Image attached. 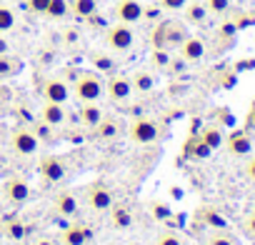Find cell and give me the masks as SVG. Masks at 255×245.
Returning a JSON list of instances; mask_svg holds the SVG:
<instances>
[{
  "label": "cell",
  "instance_id": "cell-1",
  "mask_svg": "<svg viewBox=\"0 0 255 245\" xmlns=\"http://www.w3.org/2000/svg\"><path fill=\"white\" fill-rule=\"evenodd\" d=\"M70 95H75L78 103H98L105 95V78L98 70H78Z\"/></svg>",
  "mask_w": 255,
  "mask_h": 245
},
{
  "label": "cell",
  "instance_id": "cell-2",
  "mask_svg": "<svg viewBox=\"0 0 255 245\" xmlns=\"http://www.w3.org/2000/svg\"><path fill=\"white\" fill-rule=\"evenodd\" d=\"M128 138H130L135 145H150L160 138V128L158 122L148 115H135L128 125Z\"/></svg>",
  "mask_w": 255,
  "mask_h": 245
},
{
  "label": "cell",
  "instance_id": "cell-3",
  "mask_svg": "<svg viewBox=\"0 0 255 245\" xmlns=\"http://www.w3.org/2000/svg\"><path fill=\"white\" fill-rule=\"evenodd\" d=\"M105 95L113 105H128L133 100L135 90L130 83V75H123V73H110L105 80Z\"/></svg>",
  "mask_w": 255,
  "mask_h": 245
},
{
  "label": "cell",
  "instance_id": "cell-4",
  "mask_svg": "<svg viewBox=\"0 0 255 245\" xmlns=\"http://www.w3.org/2000/svg\"><path fill=\"white\" fill-rule=\"evenodd\" d=\"M105 45L113 53H128L135 45V30L133 25H125V23H113L105 28Z\"/></svg>",
  "mask_w": 255,
  "mask_h": 245
},
{
  "label": "cell",
  "instance_id": "cell-5",
  "mask_svg": "<svg viewBox=\"0 0 255 245\" xmlns=\"http://www.w3.org/2000/svg\"><path fill=\"white\" fill-rule=\"evenodd\" d=\"M38 148H40V143L30 125H18L10 130V150L18 158H33L38 153Z\"/></svg>",
  "mask_w": 255,
  "mask_h": 245
},
{
  "label": "cell",
  "instance_id": "cell-6",
  "mask_svg": "<svg viewBox=\"0 0 255 245\" xmlns=\"http://www.w3.org/2000/svg\"><path fill=\"white\" fill-rule=\"evenodd\" d=\"M80 198H83V203H85L93 213H105V210H110V205L115 203V195H113V190H110L105 183H90V185H85Z\"/></svg>",
  "mask_w": 255,
  "mask_h": 245
},
{
  "label": "cell",
  "instance_id": "cell-7",
  "mask_svg": "<svg viewBox=\"0 0 255 245\" xmlns=\"http://www.w3.org/2000/svg\"><path fill=\"white\" fill-rule=\"evenodd\" d=\"M188 38L185 28L175 20H168V23H160L153 33V48H165V50H173L178 48L183 40Z\"/></svg>",
  "mask_w": 255,
  "mask_h": 245
},
{
  "label": "cell",
  "instance_id": "cell-8",
  "mask_svg": "<svg viewBox=\"0 0 255 245\" xmlns=\"http://www.w3.org/2000/svg\"><path fill=\"white\" fill-rule=\"evenodd\" d=\"M113 13H115V23H125V25L143 23V3L140 0H118Z\"/></svg>",
  "mask_w": 255,
  "mask_h": 245
},
{
  "label": "cell",
  "instance_id": "cell-9",
  "mask_svg": "<svg viewBox=\"0 0 255 245\" xmlns=\"http://www.w3.org/2000/svg\"><path fill=\"white\" fill-rule=\"evenodd\" d=\"M3 198L10 203V205H25L30 198H33V190H30V185L23 180V178H10V180H5L3 183Z\"/></svg>",
  "mask_w": 255,
  "mask_h": 245
},
{
  "label": "cell",
  "instance_id": "cell-10",
  "mask_svg": "<svg viewBox=\"0 0 255 245\" xmlns=\"http://www.w3.org/2000/svg\"><path fill=\"white\" fill-rule=\"evenodd\" d=\"M40 95L45 103H60L65 105L70 100V85L63 80V78H48L40 88Z\"/></svg>",
  "mask_w": 255,
  "mask_h": 245
},
{
  "label": "cell",
  "instance_id": "cell-11",
  "mask_svg": "<svg viewBox=\"0 0 255 245\" xmlns=\"http://www.w3.org/2000/svg\"><path fill=\"white\" fill-rule=\"evenodd\" d=\"M38 168H40V175H43L45 183H60V180H65V175H68L65 160L58 158V155H43Z\"/></svg>",
  "mask_w": 255,
  "mask_h": 245
},
{
  "label": "cell",
  "instance_id": "cell-12",
  "mask_svg": "<svg viewBox=\"0 0 255 245\" xmlns=\"http://www.w3.org/2000/svg\"><path fill=\"white\" fill-rule=\"evenodd\" d=\"M78 208H80V203H78V195L73 190H58L53 195V210L60 218H75Z\"/></svg>",
  "mask_w": 255,
  "mask_h": 245
},
{
  "label": "cell",
  "instance_id": "cell-13",
  "mask_svg": "<svg viewBox=\"0 0 255 245\" xmlns=\"http://www.w3.org/2000/svg\"><path fill=\"white\" fill-rule=\"evenodd\" d=\"M178 53H180V58H183L185 63H200V60L205 58V43H203V38H198V35H188V38L178 45Z\"/></svg>",
  "mask_w": 255,
  "mask_h": 245
},
{
  "label": "cell",
  "instance_id": "cell-14",
  "mask_svg": "<svg viewBox=\"0 0 255 245\" xmlns=\"http://www.w3.org/2000/svg\"><path fill=\"white\" fill-rule=\"evenodd\" d=\"M120 133H123V125L115 118H108V115H103V120L93 128V138L98 143H113V140H118Z\"/></svg>",
  "mask_w": 255,
  "mask_h": 245
},
{
  "label": "cell",
  "instance_id": "cell-15",
  "mask_svg": "<svg viewBox=\"0 0 255 245\" xmlns=\"http://www.w3.org/2000/svg\"><path fill=\"white\" fill-rule=\"evenodd\" d=\"M225 145H228V153L235 155V158H248V155L253 153V140H250V135H248L245 130L230 133L228 140H225Z\"/></svg>",
  "mask_w": 255,
  "mask_h": 245
},
{
  "label": "cell",
  "instance_id": "cell-16",
  "mask_svg": "<svg viewBox=\"0 0 255 245\" xmlns=\"http://www.w3.org/2000/svg\"><path fill=\"white\" fill-rule=\"evenodd\" d=\"M30 128H33V133H35V138H38L40 145H55V143H60V128L50 125V122L35 118L30 122Z\"/></svg>",
  "mask_w": 255,
  "mask_h": 245
},
{
  "label": "cell",
  "instance_id": "cell-17",
  "mask_svg": "<svg viewBox=\"0 0 255 245\" xmlns=\"http://www.w3.org/2000/svg\"><path fill=\"white\" fill-rule=\"evenodd\" d=\"M40 120L50 122V125H55V128H63L70 118H68L65 105H60V103H43V108H40Z\"/></svg>",
  "mask_w": 255,
  "mask_h": 245
},
{
  "label": "cell",
  "instance_id": "cell-18",
  "mask_svg": "<svg viewBox=\"0 0 255 245\" xmlns=\"http://www.w3.org/2000/svg\"><path fill=\"white\" fill-rule=\"evenodd\" d=\"M130 83H133V90L138 95H148L155 90V70L150 68H138L133 75H130Z\"/></svg>",
  "mask_w": 255,
  "mask_h": 245
},
{
  "label": "cell",
  "instance_id": "cell-19",
  "mask_svg": "<svg viewBox=\"0 0 255 245\" xmlns=\"http://www.w3.org/2000/svg\"><path fill=\"white\" fill-rule=\"evenodd\" d=\"M60 243L63 245H90L93 243V233L83 225H68L60 233Z\"/></svg>",
  "mask_w": 255,
  "mask_h": 245
},
{
  "label": "cell",
  "instance_id": "cell-20",
  "mask_svg": "<svg viewBox=\"0 0 255 245\" xmlns=\"http://www.w3.org/2000/svg\"><path fill=\"white\" fill-rule=\"evenodd\" d=\"M103 110H100V105L98 103H80V110H78V122L83 128H88V130H93L98 122L103 120Z\"/></svg>",
  "mask_w": 255,
  "mask_h": 245
},
{
  "label": "cell",
  "instance_id": "cell-21",
  "mask_svg": "<svg viewBox=\"0 0 255 245\" xmlns=\"http://www.w3.org/2000/svg\"><path fill=\"white\" fill-rule=\"evenodd\" d=\"M110 225L115 230H128L133 225V210L125 203H113L110 205Z\"/></svg>",
  "mask_w": 255,
  "mask_h": 245
},
{
  "label": "cell",
  "instance_id": "cell-22",
  "mask_svg": "<svg viewBox=\"0 0 255 245\" xmlns=\"http://www.w3.org/2000/svg\"><path fill=\"white\" fill-rule=\"evenodd\" d=\"M25 235H28V228L18 215H8L3 220V238H8L13 243H20V240H25Z\"/></svg>",
  "mask_w": 255,
  "mask_h": 245
},
{
  "label": "cell",
  "instance_id": "cell-23",
  "mask_svg": "<svg viewBox=\"0 0 255 245\" xmlns=\"http://www.w3.org/2000/svg\"><path fill=\"white\" fill-rule=\"evenodd\" d=\"M195 215H198V220H200L203 225H208L210 230H225V228H228V220H225V218L220 215V210H215V208H208V205H205V208H200Z\"/></svg>",
  "mask_w": 255,
  "mask_h": 245
},
{
  "label": "cell",
  "instance_id": "cell-24",
  "mask_svg": "<svg viewBox=\"0 0 255 245\" xmlns=\"http://www.w3.org/2000/svg\"><path fill=\"white\" fill-rule=\"evenodd\" d=\"M198 138H200L210 150H218V148L225 145V135H223V128H220V125H205V128L198 133Z\"/></svg>",
  "mask_w": 255,
  "mask_h": 245
},
{
  "label": "cell",
  "instance_id": "cell-25",
  "mask_svg": "<svg viewBox=\"0 0 255 245\" xmlns=\"http://www.w3.org/2000/svg\"><path fill=\"white\" fill-rule=\"evenodd\" d=\"M70 15L78 20H88L95 10H98V0H68Z\"/></svg>",
  "mask_w": 255,
  "mask_h": 245
},
{
  "label": "cell",
  "instance_id": "cell-26",
  "mask_svg": "<svg viewBox=\"0 0 255 245\" xmlns=\"http://www.w3.org/2000/svg\"><path fill=\"white\" fill-rule=\"evenodd\" d=\"M183 13H185V20L190 23V25H203L205 20H208V8H205V3H200V0H195V3H190L188 0V5L183 8Z\"/></svg>",
  "mask_w": 255,
  "mask_h": 245
},
{
  "label": "cell",
  "instance_id": "cell-27",
  "mask_svg": "<svg viewBox=\"0 0 255 245\" xmlns=\"http://www.w3.org/2000/svg\"><path fill=\"white\" fill-rule=\"evenodd\" d=\"M183 153L190 158V160H205V158H210L213 155V150L198 138V135H193L188 143H185V148H183Z\"/></svg>",
  "mask_w": 255,
  "mask_h": 245
},
{
  "label": "cell",
  "instance_id": "cell-28",
  "mask_svg": "<svg viewBox=\"0 0 255 245\" xmlns=\"http://www.w3.org/2000/svg\"><path fill=\"white\" fill-rule=\"evenodd\" d=\"M68 15H70L68 0H50L45 8V18H50V20H65Z\"/></svg>",
  "mask_w": 255,
  "mask_h": 245
},
{
  "label": "cell",
  "instance_id": "cell-29",
  "mask_svg": "<svg viewBox=\"0 0 255 245\" xmlns=\"http://www.w3.org/2000/svg\"><path fill=\"white\" fill-rule=\"evenodd\" d=\"M170 60H173L170 50L153 48V53H150V70H168L170 68Z\"/></svg>",
  "mask_w": 255,
  "mask_h": 245
},
{
  "label": "cell",
  "instance_id": "cell-30",
  "mask_svg": "<svg viewBox=\"0 0 255 245\" xmlns=\"http://www.w3.org/2000/svg\"><path fill=\"white\" fill-rule=\"evenodd\" d=\"M18 73H20V60H15L10 53L0 55V80H8V78H13Z\"/></svg>",
  "mask_w": 255,
  "mask_h": 245
},
{
  "label": "cell",
  "instance_id": "cell-31",
  "mask_svg": "<svg viewBox=\"0 0 255 245\" xmlns=\"http://www.w3.org/2000/svg\"><path fill=\"white\" fill-rule=\"evenodd\" d=\"M205 245H240L230 233H228V228L225 230H213L208 238H205Z\"/></svg>",
  "mask_w": 255,
  "mask_h": 245
},
{
  "label": "cell",
  "instance_id": "cell-32",
  "mask_svg": "<svg viewBox=\"0 0 255 245\" xmlns=\"http://www.w3.org/2000/svg\"><path fill=\"white\" fill-rule=\"evenodd\" d=\"M90 60H93V65L98 68V73L103 75V73H113L115 70V63H113V58L108 55V53H93L90 55Z\"/></svg>",
  "mask_w": 255,
  "mask_h": 245
},
{
  "label": "cell",
  "instance_id": "cell-33",
  "mask_svg": "<svg viewBox=\"0 0 255 245\" xmlns=\"http://www.w3.org/2000/svg\"><path fill=\"white\" fill-rule=\"evenodd\" d=\"M15 13H13V8H8V5H3L0 3V33H8V30H13L15 28Z\"/></svg>",
  "mask_w": 255,
  "mask_h": 245
},
{
  "label": "cell",
  "instance_id": "cell-34",
  "mask_svg": "<svg viewBox=\"0 0 255 245\" xmlns=\"http://www.w3.org/2000/svg\"><path fill=\"white\" fill-rule=\"evenodd\" d=\"M203 3H205V8H208L210 15H223V13L230 10L233 0H203Z\"/></svg>",
  "mask_w": 255,
  "mask_h": 245
},
{
  "label": "cell",
  "instance_id": "cell-35",
  "mask_svg": "<svg viewBox=\"0 0 255 245\" xmlns=\"http://www.w3.org/2000/svg\"><path fill=\"white\" fill-rule=\"evenodd\" d=\"M158 5L168 13H180L185 5H188V0H158Z\"/></svg>",
  "mask_w": 255,
  "mask_h": 245
},
{
  "label": "cell",
  "instance_id": "cell-36",
  "mask_svg": "<svg viewBox=\"0 0 255 245\" xmlns=\"http://www.w3.org/2000/svg\"><path fill=\"white\" fill-rule=\"evenodd\" d=\"M155 245H183V240H180V235H178V233L165 230V233H160V235H158Z\"/></svg>",
  "mask_w": 255,
  "mask_h": 245
},
{
  "label": "cell",
  "instance_id": "cell-37",
  "mask_svg": "<svg viewBox=\"0 0 255 245\" xmlns=\"http://www.w3.org/2000/svg\"><path fill=\"white\" fill-rule=\"evenodd\" d=\"M148 208H150L153 218H158V220H165V218L170 215V208H168L165 203H158V200H153V203H150Z\"/></svg>",
  "mask_w": 255,
  "mask_h": 245
},
{
  "label": "cell",
  "instance_id": "cell-38",
  "mask_svg": "<svg viewBox=\"0 0 255 245\" xmlns=\"http://www.w3.org/2000/svg\"><path fill=\"white\" fill-rule=\"evenodd\" d=\"M160 13H163V8L160 5H143V20H160Z\"/></svg>",
  "mask_w": 255,
  "mask_h": 245
},
{
  "label": "cell",
  "instance_id": "cell-39",
  "mask_svg": "<svg viewBox=\"0 0 255 245\" xmlns=\"http://www.w3.org/2000/svg\"><path fill=\"white\" fill-rule=\"evenodd\" d=\"M48 3H50V0H28V8H30V13H35V15H45Z\"/></svg>",
  "mask_w": 255,
  "mask_h": 245
},
{
  "label": "cell",
  "instance_id": "cell-40",
  "mask_svg": "<svg viewBox=\"0 0 255 245\" xmlns=\"http://www.w3.org/2000/svg\"><path fill=\"white\" fill-rule=\"evenodd\" d=\"M243 228H245V233H248L250 238H255V213H250V215L243 220Z\"/></svg>",
  "mask_w": 255,
  "mask_h": 245
},
{
  "label": "cell",
  "instance_id": "cell-41",
  "mask_svg": "<svg viewBox=\"0 0 255 245\" xmlns=\"http://www.w3.org/2000/svg\"><path fill=\"white\" fill-rule=\"evenodd\" d=\"M245 175H248L250 180H255V155L248 158V163H245Z\"/></svg>",
  "mask_w": 255,
  "mask_h": 245
},
{
  "label": "cell",
  "instance_id": "cell-42",
  "mask_svg": "<svg viewBox=\"0 0 255 245\" xmlns=\"http://www.w3.org/2000/svg\"><path fill=\"white\" fill-rule=\"evenodd\" d=\"M8 53H10V43L5 35H0V55H8Z\"/></svg>",
  "mask_w": 255,
  "mask_h": 245
},
{
  "label": "cell",
  "instance_id": "cell-43",
  "mask_svg": "<svg viewBox=\"0 0 255 245\" xmlns=\"http://www.w3.org/2000/svg\"><path fill=\"white\" fill-rule=\"evenodd\" d=\"M248 128H255V108L248 113Z\"/></svg>",
  "mask_w": 255,
  "mask_h": 245
},
{
  "label": "cell",
  "instance_id": "cell-44",
  "mask_svg": "<svg viewBox=\"0 0 255 245\" xmlns=\"http://www.w3.org/2000/svg\"><path fill=\"white\" fill-rule=\"evenodd\" d=\"M33 245H55V243H53L50 238H38V240H35Z\"/></svg>",
  "mask_w": 255,
  "mask_h": 245
},
{
  "label": "cell",
  "instance_id": "cell-45",
  "mask_svg": "<svg viewBox=\"0 0 255 245\" xmlns=\"http://www.w3.org/2000/svg\"><path fill=\"white\" fill-rule=\"evenodd\" d=\"M253 213H255V205H253Z\"/></svg>",
  "mask_w": 255,
  "mask_h": 245
}]
</instances>
